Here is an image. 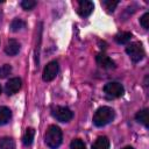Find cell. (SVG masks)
Returning <instances> with one entry per match:
<instances>
[{"label": "cell", "mask_w": 149, "mask_h": 149, "mask_svg": "<svg viewBox=\"0 0 149 149\" xmlns=\"http://www.w3.org/2000/svg\"><path fill=\"white\" fill-rule=\"evenodd\" d=\"M114 116H115V113H114L113 108H111L108 106H102L95 111V113L93 115V123L97 127H104V126L108 125L109 122H112Z\"/></svg>", "instance_id": "cell-1"}, {"label": "cell", "mask_w": 149, "mask_h": 149, "mask_svg": "<svg viewBox=\"0 0 149 149\" xmlns=\"http://www.w3.org/2000/svg\"><path fill=\"white\" fill-rule=\"evenodd\" d=\"M63 140V135H62V130L59 129V127L51 125L48 127L45 135H44V142L45 144L50 148V149H57Z\"/></svg>", "instance_id": "cell-2"}, {"label": "cell", "mask_w": 149, "mask_h": 149, "mask_svg": "<svg viewBox=\"0 0 149 149\" xmlns=\"http://www.w3.org/2000/svg\"><path fill=\"white\" fill-rule=\"evenodd\" d=\"M126 52L128 54V56L130 57V59H132L134 63L140 62V61L144 57L143 47H142V44L139 43V42H133V43L128 44L127 48H126Z\"/></svg>", "instance_id": "cell-3"}, {"label": "cell", "mask_w": 149, "mask_h": 149, "mask_svg": "<svg viewBox=\"0 0 149 149\" xmlns=\"http://www.w3.org/2000/svg\"><path fill=\"white\" fill-rule=\"evenodd\" d=\"M51 114L56 120H58L61 122H69L73 118L72 111L70 108H68V107H64V106L54 107L52 111H51Z\"/></svg>", "instance_id": "cell-4"}, {"label": "cell", "mask_w": 149, "mask_h": 149, "mask_svg": "<svg viewBox=\"0 0 149 149\" xmlns=\"http://www.w3.org/2000/svg\"><path fill=\"white\" fill-rule=\"evenodd\" d=\"M104 92L109 98H119L123 94L125 88H123L122 84H120L118 81H109L104 86Z\"/></svg>", "instance_id": "cell-5"}, {"label": "cell", "mask_w": 149, "mask_h": 149, "mask_svg": "<svg viewBox=\"0 0 149 149\" xmlns=\"http://www.w3.org/2000/svg\"><path fill=\"white\" fill-rule=\"evenodd\" d=\"M57 73H58V63H57V61H51L45 65V68L43 70V74H42L43 80L51 81L52 79L56 78Z\"/></svg>", "instance_id": "cell-6"}, {"label": "cell", "mask_w": 149, "mask_h": 149, "mask_svg": "<svg viewBox=\"0 0 149 149\" xmlns=\"http://www.w3.org/2000/svg\"><path fill=\"white\" fill-rule=\"evenodd\" d=\"M21 85H22V81H21L20 78H17V77L10 78V79L6 83V85H5V92H6V94H7V95H13V94H15L16 92L20 91Z\"/></svg>", "instance_id": "cell-7"}, {"label": "cell", "mask_w": 149, "mask_h": 149, "mask_svg": "<svg viewBox=\"0 0 149 149\" xmlns=\"http://www.w3.org/2000/svg\"><path fill=\"white\" fill-rule=\"evenodd\" d=\"M94 9V5L92 1H88V0H81V1H78V7H77V12L80 16L83 17H86L88 15H91V13L93 12Z\"/></svg>", "instance_id": "cell-8"}, {"label": "cell", "mask_w": 149, "mask_h": 149, "mask_svg": "<svg viewBox=\"0 0 149 149\" xmlns=\"http://www.w3.org/2000/svg\"><path fill=\"white\" fill-rule=\"evenodd\" d=\"M95 61H97V64L99 66H101L102 69H114L115 68V63L105 54H98L95 56Z\"/></svg>", "instance_id": "cell-9"}, {"label": "cell", "mask_w": 149, "mask_h": 149, "mask_svg": "<svg viewBox=\"0 0 149 149\" xmlns=\"http://www.w3.org/2000/svg\"><path fill=\"white\" fill-rule=\"evenodd\" d=\"M19 51H20V43L14 38L9 40L5 47V52L8 56H15L19 54Z\"/></svg>", "instance_id": "cell-10"}, {"label": "cell", "mask_w": 149, "mask_h": 149, "mask_svg": "<svg viewBox=\"0 0 149 149\" xmlns=\"http://www.w3.org/2000/svg\"><path fill=\"white\" fill-rule=\"evenodd\" d=\"M12 118V112L6 106H0V126H3L9 122Z\"/></svg>", "instance_id": "cell-11"}, {"label": "cell", "mask_w": 149, "mask_h": 149, "mask_svg": "<svg viewBox=\"0 0 149 149\" xmlns=\"http://www.w3.org/2000/svg\"><path fill=\"white\" fill-rule=\"evenodd\" d=\"M92 149H109V140L106 136H99L92 144Z\"/></svg>", "instance_id": "cell-12"}, {"label": "cell", "mask_w": 149, "mask_h": 149, "mask_svg": "<svg viewBox=\"0 0 149 149\" xmlns=\"http://www.w3.org/2000/svg\"><path fill=\"white\" fill-rule=\"evenodd\" d=\"M34 136H35V129L31 128V127L27 128L26 132H24V134H23V136H22V142H23V144L27 146V147L30 146V144L33 143Z\"/></svg>", "instance_id": "cell-13"}, {"label": "cell", "mask_w": 149, "mask_h": 149, "mask_svg": "<svg viewBox=\"0 0 149 149\" xmlns=\"http://www.w3.org/2000/svg\"><path fill=\"white\" fill-rule=\"evenodd\" d=\"M135 118H136V120L139 121V122H141L144 127H149V118H148V108H144V109H142V111H139L137 113H136V115H135Z\"/></svg>", "instance_id": "cell-14"}, {"label": "cell", "mask_w": 149, "mask_h": 149, "mask_svg": "<svg viewBox=\"0 0 149 149\" xmlns=\"http://www.w3.org/2000/svg\"><path fill=\"white\" fill-rule=\"evenodd\" d=\"M130 38H132V34H130L129 31L119 33V34H116L115 37H114L115 42L119 43V44H126V43H128V42L130 41Z\"/></svg>", "instance_id": "cell-15"}, {"label": "cell", "mask_w": 149, "mask_h": 149, "mask_svg": "<svg viewBox=\"0 0 149 149\" xmlns=\"http://www.w3.org/2000/svg\"><path fill=\"white\" fill-rule=\"evenodd\" d=\"M0 149H15V142L12 137L5 136L0 139Z\"/></svg>", "instance_id": "cell-16"}, {"label": "cell", "mask_w": 149, "mask_h": 149, "mask_svg": "<svg viewBox=\"0 0 149 149\" xmlns=\"http://www.w3.org/2000/svg\"><path fill=\"white\" fill-rule=\"evenodd\" d=\"M118 3H119V1H116V0H104V1H101L102 7L107 12H109V13L115 9V7L118 6Z\"/></svg>", "instance_id": "cell-17"}, {"label": "cell", "mask_w": 149, "mask_h": 149, "mask_svg": "<svg viewBox=\"0 0 149 149\" xmlns=\"http://www.w3.org/2000/svg\"><path fill=\"white\" fill-rule=\"evenodd\" d=\"M24 26H26V23H24L23 20H21V19H14L12 21V23H10V29H12V31H19L22 28H24Z\"/></svg>", "instance_id": "cell-18"}, {"label": "cell", "mask_w": 149, "mask_h": 149, "mask_svg": "<svg viewBox=\"0 0 149 149\" xmlns=\"http://www.w3.org/2000/svg\"><path fill=\"white\" fill-rule=\"evenodd\" d=\"M70 148L71 149H86L85 147V143L80 140V139H74L71 141V144H70Z\"/></svg>", "instance_id": "cell-19"}, {"label": "cell", "mask_w": 149, "mask_h": 149, "mask_svg": "<svg viewBox=\"0 0 149 149\" xmlns=\"http://www.w3.org/2000/svg\"><path fill=\"white\" fill-rule=\"evenodd\" d=\"M36 5H37V2H36L35 0H23V1L21 2V7H22L23 9H26V10L33 9Z\"/></svg>", "instance_id": "cell-20"}, {"label": "cell", "mask_w": 149, "mask_h": 149, "mask_svg": "<svg viewBox=\"0 0 149 149\" xmlns=\"http://www.w3.org/2000/svg\"><path fill=\"white\" fill-rule=\"evenodd\" d=\"M12 72V66L9 64H5L2 66H0V78H6L9 73Z\"/></svg>", "instance_id": "cell-21"}, {"label": "cell", "mask_w": 149, "mask_h": 149, "mask_svg": "<svg viewBox=\"0 0 149 149\" xmlns=\"http://www.w3.org/2000/svg\"><path fill=\"white\" fill-rule=\"evenodd\" d=\"M140 23L144 29L149 28V13H144L142 15V17L140 19Z\"/></svg>", "instance_id": "cell-22"}, {"label": "cell", "mask_w": 149, "mask_h": 149, "mask_svg": "<svg viewBox=\"0 0 149 149\" xmlns=\"http://www.w3.org/2000/svg\"><path fill=\"white\" fill-rule=\"evenodd\" d=\"M122 149H134V148L130 147V146H127V147H125V148H122Z\"/></svg>", "instance_id": "cell-23"}, {"label": "cell", "mask_w": 149, "mask_h": 149, "mask_svg": "<svg viewBox=\"0 0 149 149\" xmlns=\"http://www.w3.org/2000/svg\"><path fill=\"white\" fill-rule=\"evenodd\" d=\"M0 93H1V86H0Z\"/></svg>", "instance_id": "cell-24"}]
</instances>
